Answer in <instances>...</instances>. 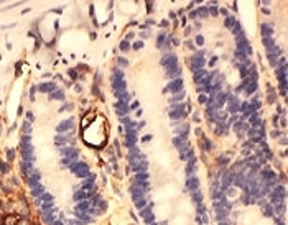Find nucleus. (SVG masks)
Returning a JSON list of instances; mask_svg holds the SVG:
<instances>
[{
  "label": "nucleus",
  "mask_w": 288,
  "mask_h": 225,
  "mask_svg": "<svg viewBox=\"0 0 288 225\" xmlns=\"http://www.w3.org/2000/svg\"><path fill=\"white\" fill-rule=\"evenodd\" d=\"M107 132H109L107 120L104 117H96V118L92 117L91 125L82 126V138L87 145L99 148L107 141Z\"/></svg>",
  "instance_id": "obj_1"
},
{
  "label": "nucleus",
  "mask_w": 288,
  "mask_h": 225,
  "mask_svg": "<svg viewBox=\"0 0 288 225\" xmlns=\"http://www.w3.org/2000/svg\"><path fill=\"white\" fill-rule=\"evenodd\" d=\"M17 220H18V218L13 217V215H7L5 217V225H15L17 224Z\"/></svg>",
  "instance_id": "obj_2"
}]
</instances>
